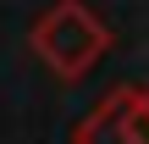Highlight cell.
<instances>
[{"label":"cell","mask_w":149,"mask_h":144,"mask_svg":"<svg viewBox=\"0 0 149 144\" xmlns=\"http://www.w3.org/2000/svg\"><path fill=\"white\" fill-rule=\"evenodd\" d=\"M72 144H149V89H116L77 122Z\"/></svg>","instance_id":"2"},{"label":"cell","mask_w":149,"mask_h":144,"mask_svg":"<svg viewBox=\"0 0 149 144\" xmlns=\"http://www.w3.org/2000/svg\"><path fill=\"white\" fill-rule=\"evenodd\" d=\"M33 50H39V61H44L55 78L77 83V78L111 50V33H105V22H100L83 0H61V6H50V11L33 22Z\"/></svg>","instance_id":"1"}]
</instances>
